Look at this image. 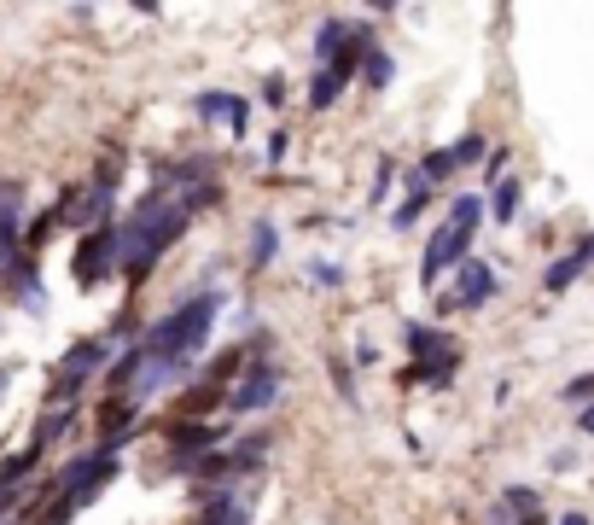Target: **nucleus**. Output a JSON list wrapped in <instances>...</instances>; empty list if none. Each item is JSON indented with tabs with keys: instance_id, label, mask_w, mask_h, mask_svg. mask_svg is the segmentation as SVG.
Listing matches in <instances>:
<instances>
[{
	"instance_id": "nucleus-7",
	"label": "nucleus",
	"mask_w": 594,
	"mask_h": 525,
	"mask_svg": "<svg viewBox=\"0 0 594 525\" xmlns=\"http://www.w3.org/2000/svg\"><path fill=\"white\" fill-rule=\"evenodd\" d=\"M193 117L198 123H216V129H228V140H239L245 129H251V100L233 94V88H198Z\"/></svg>"
},
{
	"instance_id": "nucleus-30",
	"label": "nucleus",
	"mask_w": 594,
	"mask_h": 525,
	"mask_svg": "<svg viewBox=\"0 0 594 525\" xmlns=\"http://www.w3.org/2000/svg\"><path fill=\"white\" fill-rule=\"evenodd\" d=\"M577 432H583V438H594V403L583 409V415H577Z\"/></svg>"
},
{
	"instance_id": "nucleus-26",
	"label": "nucleus",
	"mask_w": 594,
	"mask_h": 525,
	"mask_svg": "<svg viewBox=\"0 0 594 525\" xmlns=\"http://www.w3.org/2000/svg\"><path fill=\"white\" fill-rule=\"evenodd\" d=\"M565 397H571V403H594V374L571 380V385H565Z\"/></svg>"
},
{
	"instance_id": "nucleus-20",
	"label": "nucleus",
	"mask_w": 594,
	"mask_h": 525,
	"mask_svg": "<svg viewBox=\"0 0 594 525\" xmlns=\"http://www.w3.org/2000/svg\"><path fill=\"white\" fill-rule=\"evenodd\" d=\"M414 170H420V181H426V187H443V181L455 175V158H449V146H431Z\"/></svg>"
},
{
	"instance_id": "nucleus-4",
	"label": "nucleus",
	"mask_w": 594,
	"mask_h": 525,
	"mask_svg": "<svg viewBox=\"0 0 594 525\" xmlns=\"http://www.w3.org/2000/svg\"><path fill=\"white\" fill-rule=\"evenodd\" d=\"M105 368H111V339H105V333L76 339V345L53 362V380H47V409L82 403V397H88V385L105 380Z\"/></svg>"
},
{
	"instance_id": "nucleus-11",
	"label": "nucleus",
	"mask_w": 594,
	"mask_h": 525,
	"mask_svg": "<svg viewBox=\"0 0 594 525\" xmlns=\"http://www.w3.org/2000/svg\"><path fill=\"white\" fill-rule=\"evenodd\" d=\"M402 345H408V356L414 362H437V356H461V345L443 333V327H426V321H408L402 327Z\"/></svg>"
},
{
	"instance_id": "nucleus-2",
	"label": "nucleus",
	"mask_w": 594,
	"mask_h": 525,
	"mask_svg": "<svg viewBox=\"0 0 594 525\" xmlns=\"http://www.w3.org/2000/svg\"><path fill=\"white\" fill-rule=\"evenodd\" d=\"M216 321H222V292H216V286H198V292H187L181 304H169L158 321H146V327H140V350H146L152 362L187 368L198 350L210 345Z\"/></svg>"
},
{
	"instance_id": "nucleus-27",
	"label": "nucleus",
	"mask_w": 594,
	"mask_h": 525,
	"mask_svg": "<svg viewBox=\"0 0 594 525\" xmlns=\"http://www.w3.org/2000/svg\"><path fill=\"white\" fill-rule=\"evenodd\" d=\"M379 362V345L373 339H356V368H373Z\"/></svg>"
},
{
	"instance_id": "nucleus-14",
	"label": "nucleus",
	"mask_w": 594,
	"mask_h": 525,
	"mask_svg": "<svg viewBox=\"0 0 594 525\" xmlns=\"http://www.w3.org/2000/svg\"><path fill=\"white\" fill-rule=\"evenodd\" d=\"M402 187H408V193H402V205L391 210V228H396V234H408V228H414V222L426 216L431 193H437V187H426V181H420V170H408V175H402Z\"/></svg>"
},
{
	"instance_id": "nucleus-18",
	"label": "nucleus",
	"mask_w": 594,
	"mask_h": 525,
	"mask_svg": "<svg viewBox=\"0 0 594 525\" xmlns=\"http://www.w3.org/2000/svg\"><path fill=\"white\" fill-rule=\"evenodd\" d=\"M519 199H525V181H513V175H507V181H495V193H490V216L501 222V228H507V222L519 216Z\"/></svg>"
},
{
	"instance_id": "nucleus-24",
	"label": "nucleus",
	"mask_w": 594,
	"mask_h": 525,
	"mask_svg": "<svg viewBox=\"0 0 594 525\" xmlns=\"http://www.w3.org/2000/svg\"><path fill=\"white\" fill-rule=\"evenodd\" d=\"M286 152H292V129H274L268 146H263V158H268V164H286Z\"/></svg>"
},
{
	"instance_id": "nucleus-28",
	"label": "nucleus",
	"mask_w": 594,
	"mask_h": 525,
	"mask_svg": "<svg viewBox=\"0 0 594 525\" xmlns=\"http://www.w3.org/2000/svg\"><path fill=\"white\" fill-rule=\"evenodd\" d=\"M332 385H338V397H356V380H350V368H344V362L332 368Z\"/></svg>"
},
{
	"instance_id": "nucleus-16",
	"label": "nucleus",
	"mask_w": 594,
	"mask_h": 525,
	"mask_svg": "<svg viewBox=\"0 0 594 525\" xmlns=\"http://www.w3.org/2000/svg\"><path fill=\"white\" fill-rule=\"evenodd\" d=\"M274 251H280V228H274L268 216H257V222H251V234H245V263H251V269H268V263H274Z\"/></svg>"
},
{
	"instance_id": "nucleus-17",
	"label": "nucleus",
	"mask_w": 594,
	"mask_h": 525,
	"mask_svg": "<svg viewBox=\"0 0 594 525\" xmlns=\"http://www.w3.org/2000/svg\"><path fill=\"white\" fill-rule=\"evenodd\" d=\"M461 368V356H437V362H408L402 368V385H449Z\"/></svg>"
},
{
	"instance_id": "nucleus-23",
	"label": "nucleus",
	"mask_w": 594,
	"mask_h": 525,
	"mask_svg": "<svg viewBox=\"0 0 594 525\" xmlns=\"http://www.w3.org/2000/svg\"><path fill=\"white\" fill-rule=\"evenodd\" d=\"M286 94H292V82H286V76L274 70V76H263V94H257V100H263L268 111H274V105H286Z\"/></svg>"
},
{
	"instance_id": "nucleus-13",
	"label": "nucleus",
	"mask_w": 594,
	"mask_h": 525,
	"mask_svg": "<svg viewBox=\"0 0 594 525\" xmlns=\"http://www.w3.org/2000/svg\"><path fill=\"white\" fill-rule=\"evenodd\" d=\"M356 76L367 82V94H385V88L396 82V59H391V47H385L379 35H373V41L362 47V59H356Z\"/></svg>"
},
{
	"instance_id": "nucleus-8",
	"label": "nucleus",
	"mask_w": 594,
	"mask_h": 525,
	"mask_svg": "<svg viewBox=\"0 0 594 525\" xmlns=\"http://www.w3.org/2000/svg\"><path fill=\"white\" fill-rule=\"evenodd\" d=\"M449 275H455V286L443 292V310H478V304H490L495 286H501V275H495L490 263H478V257L455 263Z\"/></svg>"
},
{
	"instance_id": "nucleus-19",
	"label": "nucleus",
	"mask_w": 594,
	"mask_h": 525,
	"mask_svg": "<svg viewBox=\"0 0 594 525\" xmlns=\"http://www.w3.org/2000/svg\"><path fill=\"white\" fill-rule=\"evenodd\" d=\"M583 269H589V257H583V251H565V257H554V263H548L542 286H548V292H565V286L583 275Z\"/></svg>"
},
{
	"instance_id": "nucleus-9",
	"label": "nucleus",
	"mask_w": 594,
	"mask_h": 525,
	"mask_svg": "<svg viewBox=\"0 0 594 525\" xmlns=\"http://www.w3.org/2000/svg\"><path fill=\"white\" fill-rule=\"evenodd\" d=\"M94 432H99V444H129L140 432V403L134 397H99Z\"/></svg>"
},
{
	"instance_id": "nucleus-22",
	"label": "nucleus",
	"mask_w": 594,
	"mask_h": 525,
	"mask_svg": "<svg viewBox=\"0 0 594 525\" xmlns=\"http://www.w3.org/2000/svg\"><path fill=\"white\" fill-rule=\"evenodd\" d=\"M303 275H309V286H321V292H338V286H344V269H338V263H321V257H315Z\"/></svg>"
},
{
	"instance_id": "nucleus-25",
	"label": "nucleus",
	"mask_w": 594,
	"mask_h": 525,
	"mask_svg": "<svg viewBox=\"0 0 594 525\" xmlns=\"http://www.w3.org/2000/svg\"><path fill=\"white\" fill-rule=\"evenodd\" d=\"M391 181H396V164H391V158H379V181H373V193H367V199L379 205V199L391 193Z\"/></svg>"
},
{
	"instance_id": "nucleus-10",
	"label": "nucleus",
	"mask_w": 594,
	"mask_h": 525,
	"mask_svg": "<svg viewBox=\"0 0 594 525\" xmlns=\"http://www.w3.org/2000/svg\"><path fill=\"white\" fill-rule=\"evenodd\" d=\"M350 82H356V70H350V65L315 70V76H309V88H303V105H309V111H332V105L344 100V88H350Z\"/></svg>"
},
{
	"instance_id": "nucleus-1",
	"label": "nucleus",
	"mask_w": 594,
	"mask_h": 525,
	"mask_svg": "<svg viewBox=\"0 0 594 525\" xmlns=\"http://www.w3.org/2000/svg\"><path fill=\"white\" fill-rule=\"evenodd\" d=\"M187 228H193V210L181 205L175 193H152L146 187L129 216H117V275L140 292L152 280V269L187 240Z\"/></svg>"
},
{
	"instance_id": "nucleus-29",
	"label": "nucleus",
	"mask_w": 594,
	"mask_h": 525,
	"mask_svg": "<svg viewBox=\"0 0 594 525\" xmlns=\"http://www.w3.org/2000/svg\"><path fill=\"white\" fill-rule=\"evenodd\" d=\"M18 380V362H0V397H6V385Z\"/></svg>"
},
{
	"instance_id": "nucleus-3",
	"label": "nucleus",
	"mask_w": 594,
	"mask_h": 525,
	"mask_svg": "<svg viewBox=\"0 0 594 525\" xmlns=\"http://www.w3.org/2000/svg\"><path fill=\"white\" fill-rule=\"evenodd\" d=\"M478 222H484V193H461L449 205V222L426 240V257H420V286H437L455 263H466V251L478 240Z\"/></svg>"
},
{
	"instance_id": "nucleus-12",
	"label": "nucleus",
	"mask_w": 594,
	"mask_h": 525,
	"mask_svg": "<svg viewBox=\"0 0 594 525\" xmlns=\"http://www.w3.org/2000/svg\"><path fill=\"white\" fill-rule=\"evenodd\" d=\"M187 525H251V508L239 502V490H216V496H198V514Z\"/></svg>"
},
{
	"instance_id": "nucleus-6",
	"label": "nucleus",
	"mask_w": 594,
	"mask_h": 525,
	"mask_svg": "<svg viewBox=\"0 0 594 525\" xmlns=\"http://www.w3.org/2000/svg\"><path fill=\"white\" fill-rule=\"evenodd\" d=\"M70 275H76L82 292H99L105 280L117 275V222H99V228H88V234H76Z\"/></svg>"
},
{
	"instance_id": "nucleus-21",
	"label": "nucleus",
	"mask_w": 594,
	"mask_h": 525,
	"mask_svg": "<svg viewBox=\"0 0 594 525\" xmlns=\"http://www.w3.org/2000/svg\"><path fill=\"white\" fill-rule=\"evenodd\" d=\"M484 152H490V140H484V135H461L455 146H449V158H455V170H466V164H478Z\"/></svg>"
},
{
	"instance_id": "nucleus-31",
	"label": "nucleus",
	"mask_w": 594,
	"mask_h": 525,
	"mask_svg": "<svg viewBox=\"0 0 594 525\" xmlns=\"http://www.w3.org/2000/svg\"><path fill=\"white\" fill-rule=\"evenodd\" d=\"M560 525H594V520H589V514H577V508H565V514H560Z\"/></svg>"
},
{
	"instance_id": "nucleus-5",
	"label": "nucleus",
	"mask_w": 594,
	"mask_h": 525,
	"mask_svg": "<svg viewBox=\"0 0 594 525\" xmlns=\"http://www.w3.org/2000/svg\"><path fill=\"white\" fill-rule=\"evenodd\" d=\"M286 391V368L274 362V356H251L245 362V374L228 385V403H222V415H263L274 409V397Z\"/></svg>"
},
{
	"instance_id": "nucleus-32",
	"label": "nucleus",
	"mask_w": 594,
	"mask_h": 525,
	"mask_svg": "<svg viewBox=\"0 0 594 525\" xmlns=\"http://www.w3.org/2000/svg\"><path fill=\"white\" fill-rule=\"evenodd\" d=\"M577 251H583V257H589V263H594V234H589V240H583V245H577Z\"/></svg>"
},
{
	"instance_id": "nucleus-15",
	"label": "nucleus",
	"mask_w": 594,
	"mask_h": 525,
	"mask_svg": "<svg viewBox=\"0 0 594 525\" xmlns=\"http://www.w3.org/2000/svg\"><path fill=\"white\" fill-rule=\"evenodd\" d=\"M76 420H82V403H65V409H47V415L35 420L30 426V450H53V444H59V438H65L70 426H76Z\"/></svg>"
}]
</instances>
